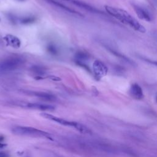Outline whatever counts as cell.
<instances>
[{
	"label": "cell",
	"mask_w": 157,
	"mask_h": 157,
	"mask_svg": "<svg viewBox=\"0 0 157 157\" xmlns=\"http://www.w3.org/2000/svg\"><path fill=\"white\" fill-rule=\"evenodd\" d=\"M145 61H147V62L148 63H150L151 64H154L155 66H156L157 67V61H151V60H149V59H144Z\"/></svg>",
	"instance_id": "d6986e66"
},
{
	"label": "cell",
	"mask_w": 157,
	"mask_h": 157,
	"mask_svg": "<svg viewBox=\"0 0 157 157\" xmlns=\"http://www.w3.org/2000/svg\"><path fill=\"white\" fill-rule=\"evenodd\" d=\"M31 71L35 74L36 79H42V76L46 73V69L44 66L39 65H34L31 67Z\"/></svg>",
	"instance_id": "4fadbf2b"
},
{
	"label": "cell",
	"mask_w": 157,
	"mask_h": 157,
	"mask_svg": "<svg viewBox=\"0 0 157 157\" xmlns=\"http://www.w3.org/2000/svg\"><path fill=\"white\" fill-rule=\"evenodd\" d=\"M132 7L137 15L140 19L144 20L147 21H150L151 20V17L150 13L145 9L136 4H132Z\"/></svg>",
	"instance_id": "52a82bcc"
},
{
	"label": "cell",
	"mask_w": 157,
	"mask_h": 157,
	"mask_svg": "<svg viewBox=\"0 0 157 157\" xmlns=\"http://www.w3.org/2000/svg\"><path fill=\"white\" fill-rule=\"evenodd\" d=\"M26 107L34 109H38L40 110H45V111H52L55 109V107L49 105V104H44L40 103H27Z\"/></svg>",
	"instance_id": "8fae6325"
},
{
	"label": "cell",
	"mask_w": 157,
	"mask_h": 157,
	"mask_svg": "<svg viewBox=\"0 0 157 157\" xmlns=\"http://www.w3.org/2000/svg\"><path fill=\"white\" fill-rule=\"evenodd\" d=\"M17 1H21V2H23V1H25V0H17Z\"/></svg>",
	"instance_id": "44dd1931"
},
{
	"label": "cell",
	"mask_w": 157,
	"mask_h": 157,
	"mask_svg": "<svg viewBox=\"0 0 157 157\" xmlns=\"http://www.w3.org/2000/svg\"><path fill=\"white\" fill-rule=\"evenodd\" d=\"M47 51L52 55H56L58 53V50L56 47L53 44L48 45L47 46Z\"/></svg>",
	"instance_id": "e0dca14e"
},
{
	"label": "cell",
	"mask_w": 157,
	"mask_h": 157,
	"mask_svg": "<svg viewBox=\"0 0 157 157\" xmlns=\"http://www.w3.org/2000/svg\"><path fill=\"white\" fill-rule=\"evenodd\" d=\"M26 93L28 94H31L34 96L38 97L40 99L46 100V101H55L56 98L54 95L45 93V92H40V91H26Z\"/></svg>",
	"instance_id": "7c38bea8"
},
{
	"label": "cell",
	"mask_w": 157,
	"mask_h": 157,
	"mask_svg": "<svg viewBox=\"0 0 157 157\" xmlns=\"http://www.w3.org/2000/svg\"><path fill=\"white\" fill-rule=\"evenodd\" d=\"M90 58L89 55L88 53L84 52H78L75 54V58H76V61H80V62H83V61H85L88 59Z\"/></svg>",
	"instance_id": "5bb4252c"
},
{
	"label": "cell",
	"mask_w": 157,
	"mask_h": 157,
	"mask_svg": "<svg viewBox=\"0 0 157 157\" xmlns=\"http://www.w3.org/2000/svg\"><path fill=\"white\" fill-rule=\"evenodd\" d=\"M156 101H157V96H156Z\"/></svg>",
	"instance_id": "7402d4cb"
},
{
	"label": "cell",
	"mask_w": 157,
	"mask_h": 157,
	"mask_svg": "<svg viewBox=\"0 0 157 157\" xmlns=\"http://www.w3.org/2000/svg\"><path fill=\"white\" fill-rule=\"evenodd\" d=\"M23 63L24 59L21 57H9L0 63V74H7L13 71L20 67Z\"/></svg>",
	"instance_id": "277c9868"
},
{
	"label": "cell",
	"mask_w": 157,
	"mask_h": 157,
	"mask_svg": "<svg viewBox=\"0 0 157 157\" xmlns=\"http://www.w3.org/2000/svg\"><path fill=\"white\" fill-rule=\"evenodd\" d=\"M93 71L96 78L99 80L107 75L108 68L102 61L96 60L93 64Z\"/></svg>",
	"instance_id": "5b68a950"
},
{
	"label": "cell",
	"mask_w": 157,
	"mask_h": 157,
	"mask_svg": "<svg viewBox=\"0 0 157 157\" xmlns=\"http://www.w3.org/2000/svg\"><path fill=\"white\" fill-rule=\"evenodd\" d=\"M129 94L133 98L137 100H140L144 98L142 89L137 83L131 85L129 89Z\"/></svg>",
	"instance_id": "ba28073f"
},
{
	"label": "cell",
	"mask_w": 157,
	"mask_h": 157,
	"mask_svg": "<svg viewBox=\"0 0 157 157\" xmlns=\"http://www.w3.org/2000/svg\"><path fill=\"white\" fill-rule=\"evenodd\" d=\"M35 20L36 19L33 17H25L20 19V22L23 24H29L34 22Z\"/></svg>",
	"instance_id": "2e32d148"
},
{
	"label": "cell",
	"mask_w": 157,
	"mask_h": 157,
	"mask_svg": "<svg viewBox=\"0 0 157 157\" xmlns=\"http://www.w3.org/2000/svg\"><path fill=\"white\" fill-rule=\"evenodd\" d=\"M2 141H3V138H2V137H0V148H3V147H4L6 146V144H4V143L2 142Z\"/></svg>",
	"instance_id": "ac0fdd59"
},
{
	"label": "cell",
	"mask_w": 157,
	"mask_h": 157,
	"mask_svg": "<svg viewBox=\"0 0 157 157\" xmlns=\"http://www.w3.org/2000/svg\"><path fill=\"white\" fill-rule=\"evenodd\" d=\"M0 21H1V19H0Z\"/></svg>",
	"instance_id": "603a6c76"
},
{
	"label": "cell",
	"mask_w": 157,
	"mask_h": 157,
	"mask_svg": "<svg viewBox=\"0 0 157 157\" xmlns=\"http://www.w3.org/2000/svg\"><path fill=\"white\" fill-rule=\"evenodd\" d=\"M4 39L5 40L8 45L13 48H17L20 47L21 42L20 39L13 35L7 34L4 37Z\"/></svg>",
	"instance_id": "30bf717a"
},
{
	"label": "cell",
	"mask_w": 157,
	"mask_h": 157,
	"mask_svg": "<svg viewBox=\"0 0 157 157\" xmlns=\"http://www.w3.org/2000/svg\"><path fill=\"white\" fill-rule=\"evenodd\" d=\"M40 115L45 118L56 122L60 124L69 126V127H72L75 129H77L78 131H79L80 133L85 134H90L91 133V131L87 126H85L82 123L75 122V121H68L65 119L57 117L56 116H54L53 115H51L47 113H42L40 114Z\"/></svg>",
	"instance_id": "3957f363"
},
{
	"label": "cell",
	"mask_w": 157,
	"mask_h": 157,
	"mask_svg": "<svg viewBox=\"0 0 157 157\" xmlns=\"http://www.w3.org/2000/svg\"><path fill=\"white\" fill-rule=\"evenodd\" d=\"M8 155L4 151H0V157H7Z\"/></svg>",
	"instance_id": "ffe728a7"
},
{
	"label": "cell",
	"mask_w": 157,
	"mask_h": 157,
	"mask_svg": "<svg viewBox=\"0 0 157 157\" xmlns=\"http://www.w3.org/2000/svg\"><path fill=\"white\" fill-rule=\"evenodd\" d=\"M109 50L110 51V52H111L112 54H113L114 55L117 56V57L120 58H121V59H122L123 60L126 61L128 62L129 63H130V64H133V62H132L130 59H129L128 58H127L126 56H124V55H121V53H118V52H117V51H115L114 50H113V49H112V48H109Z\"/></svg>",
	"instance_id": "9a60e30c"
},
{
	"label": "cell",
	"mask_w": 157,
	"mask_h": 157,
	"mask_svg": "<svg viewBox=\"0 0 157 157\" xmlns=\"http://www.w3.org/2000/svg\"><path fill=\"white\" fill-rule=\"evenodd\" d=\"M12 132L19 136H31V137H44L50 140H53L52 134L50 133L38 129L33 127L28 126H15L12 129Z\"/></svg>",
	"instance_id": "7a4b0ae2"
},
{
	"label": "cell",
	"mask_w": 157,
	"mask_h": 157,
	"mask_svg": "<svg viewBox=\"0 0 157 157\" xmlns=\"http://www.w3.org/2000/svg\"><path fill=\"white\" fill-rule=\"evenodd\" d=\"M62 1L69 2L71 4L75 5L77 7H79L80 8H82L84 10H87L88 12H92V13H101V14L103 13V12L102 11L97 9L96 8H95L94 7H92V6L88 5V4H86L84 2L80 1H78V0H62Z\"/></svg>",
	"instance_id": "8992f818"
},
{
	"label": "cell",
	"mask_w": 157,
	"mask_h": 157,
	"mask_svg": "<svg viewBox=\"0 0 157 157\" xmlns=\"http://www.w3.org/2000/svg\"><path fill=\"white\" fill-rule=\"evenodd\" d=\"M104 7L106 12L109 15L115 17L121 23L129 26L135 31L142 33H145L146 29L145 27L126 10L109 6H105Z\"/></svg>",
	"instance_id": "6da1fadb"
},
{
	"label": "cell",
	"mask_w": 157,
	"mask_h": 157,
	"mask_svg": "<svg viewBox=\"0 0 157 157\" xmlns=\"http://www.w3.org/2000/svg\"><path fill=\"white\" fill-rule=\"evenodd\" d=\"M44 1H45L46 2H47L48 3H49L50 4H52L53 6H56V7H59V8H60V9L65 10V11H66L67 12H69V13H74V14L79 15V16H81V17H83V15L81 13H80V12H77V11H76V10H75L74 9H72L69 8V7L66 6L65 5L59 2L58 1H56L55 0H44Z\"/></svg>",
	"instance_id": "9c48e42d"
}]
</instances>
